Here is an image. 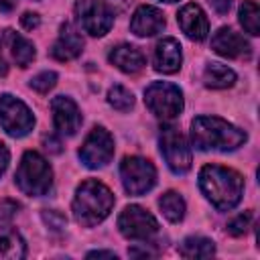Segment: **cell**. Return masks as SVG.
Returning <instances> with one entry per match:
<instances>
[{
	"mask_svg": "<svg viewBox=\"0 0 260 260\" xmlns=\"http://www.w3.org/2000/svg\"><path fill=\"white\" fill-rule=\"evenodd\" d=\"M199 187L215 209L230 211L242 199L244 179L234 169L221 165H205L199 171Z\"/></svg>",
	"mask_w": 260,
	"mask_h": 260,
	"instance_id": "1",
	"label": "cell"
},
{
	"mask_svg": "<svg viewBox=\"0 0 260 260\" xmlns=\"http://www.w3.org/2000/svg\"><path fill=\"white\" fill-rule=\"evenodd\" d=\"M246 132L217 116H197L191 122V142L197 150H236L246 142Z\"/></svg>",
	"mask_w": 260,
	"mask_h": 260,
	"instance_id": "2",
	"label": "cell"
},
{
	"mask_svg": "<svg viewBox=\"0 0 260 260\" xmlns=\"http://www.w3.org/2000/svg\"><path fill=\"white\" fill-rule=\"evenodd\" d=\"M112 207H114V195L104 183L95 179H87L77 187L73 197V217L79 225L85 228L98 225L110 215Z\"/></svg>",
	"mask_w": 260,
	"mask_h": 260,
	"instance_id": "3",
	"label": "cell"
},
{
	"mask_svg": "<svg viewBox=\"0 0 260 260\" xmlns=\"http://www.w3.org/2000/svg\"><path fill=\"white\" fill-rule=\"evenodd\" d=\"M14 181L24 195L41 197L47 195L53 185V169L43 154L37 150H26L18 162Z\"/></svg>",
	"mask_w": 260,
	"mask_h": 260,
	"instance_id": "4",
	"label": "cell"
},
{
	"mask_svg": "<svg viewBox=\"0 0 260 260\" xmlns=\"http://www.w3.org/2000/svg\"><path fill=\"white\" fill-rule=\"evenodd\" d=\"M146 108L160 120H173L183 112V91L169 81H152L144 89Z\"/></svg>",
	"mask_w": 260,
	"mask_h": 260,
	"instance_id": "5",
	"label": "cell"
},
{
	"mask_svg": "<svg viewBox=\"0 0 260 260\" xmlns=\"http://www.w3.org/2000/svg\"><path fill=\"white\" fill-rule=\"evenodd\" d=\"M120 177L130 195H144L156 183V169L142 156H124L120 162Z\"/></svg>",
	"mask_w": 260,
	"mask_h": 260,
	"instance_id": "6",
	"label": "cell"
},
{
	"mask_svg": "<svg viewBox=\"0 0 260 260\" xmlns=\"http://www.w3.org/2000/svg\"><path fill=\"white\" fill-rule=\"evenodd\" d=\"M0 126L6 134L20 138L26 136L35 126V116L24 102L10 93L0 95Z\"/></svg>",
	"mask_w": 260,
	"mask_h": 260,
	"instance_id": "7",
	"label": "cell"
},
{
	"mask_svg": "<svg viewBox=\"0 0 260 260\" xmlns=\"http://www.w3.org/2000/svg\"><path fill=\"white\" fill-rule=\"evenodd\" d=\"M75 14L81 28L91 37H104L114 24L116 12L106 0H77Z\"/></svg>",
	"mask_w": 260,
	"mask_h": 260,
	"instance_id": "8",
	"label": "cell"
},
{
	"mask_svg": "<svg viewBox=\"0 0 260 260\" xmlns=\"http://www.w3.org/2000/svg\"><path fill=\"white\" fill-rule=\"evenodd\" d=\"M160 154L165 156V162L167 167L175 173V175H185L189 169H191V150L183 138V134L167 124L160 128Z\"/></svg>",
	"mask_w": 260,
	"mask_h": 260,
	"instance_id": "9",
	"label": "cell"
},
{
	"mask_svg": "<svg viewBox=\"0 0 260 260\" xmlns=\"http://www.w3.org/2000/svg\"><path fill=\"white\" fill-rule=\"evenodd\" d=\"M114 156V138L104 126L91 128V132L85 136L81 148H79V158L87 169H100L106 167Z\"/></svg>",
	"mask_w": 260,
	"mask_h": 260,
	"instance_id": "10",
	"label": "cell"
},
{
	"mask_svg": "<svg viewBox=\"0 0 260 260\" xmlns=\"http://www.w3.org/2000/svg\"><path fill=\"white\" fill-rule=\"evenodd\" d=\"M118 230L128 240H150L158 232V221L140 205H128L118 217Z\"/></svg>",
	"mask_w": 260,
	"mask_h": 260,
	"instance_id": "11",
	"label": "cell"
},
{
	"mask_svg": "<svg viewBox=\"0 0 260 260\" xmlns=\"http://www.w3.org/2000/svg\"><path fill=\"white\" fill-rule=\"evenodd\" d=\"M51 112H53V124L59 134L63 136H73L79 126H81V112L77 104L71 98L57 95L51 102Z\"/></svg>",
	"mask_w": 260,
	"mask_h": 260,
	"instance_id": "12",
	"label": "cell"
},
{
	"mask_svg": "<svg viewBox=\"0 0 260 260\" xmlns=\"http://www.w3.org/2000/svg\"><path fill=\"white\" fill-rule=\"evenodd\" d=\"M211 49L217 55L228 57V59H248L252 55L250 43L240 32H236L234 28H228V26H221L211 37Z\"/></svg>",
	"mask_w": 260,
	"mask_h": 260,
	"instance_id": "13",
	"label": "cell"
},
{
	"mask_svg": "<svg viewBox=\"0 0 260 260\" xmlns=\"http://www.w3.org/2000/svg\"><path fill=\"white\" fill-rule=\"evenodd\" d=\"M81 51H83L81 32L71 22H63L59 28V37L51 47V57L57 61H71V59L79 57Z\"/></svg>",
	"mask_w": 260,
	"mask_h": 260,
	"instance_id": "14",
	"label": "cell"
},
{
	"mask_svg": "<svg viewBox=\"0 0 260 260\" xmlns=\"http://www.w3.org/2000/svg\"><path fill=\"white\" fill-rule=\"evenodd\" d=\"M181 61H183V53H181V45L177 39L165 37L154 45L152 63L158 73H167V75L177 73L181 67Z\"/></svg>",
	"mask_w": 260,
	"mask_h": 260,
	"instance_id": "15",
	"label": "cell"
},
{
	"mask_svg": "<svg viewBox=\"0 0 260 260\" xmlns=\"http://www.w3.org/2000/svg\"><path fill=\"white\" fill-rule=\"evenodd\" d=\"M167 20H165V14L156 8V6H148V4H142L136 8V12L132 14V20H130V30L136 35V37H152L156 32H160L165 28Z\"/></svg>",
	"mask_w": 260,
	"mask_h": 260,
	"instance_id": "16",
	"label": "cell"
},
{
	"mask_svg": "<svg viewBox=\"0 0 260 260\" xmlns=\"http://www.w3.org/2000/svg\"><path fill=\"white\" fill-rule=\"evenodd\" d=\"M177 22L191 41H203L209 32L207 16L197 4H185L177 14Z\"/></svg>",
	"mask_w": 260,
	"mask_h": 260,
	"instance_id": "17",
	"label": "cell"
},
{
	"mask_svg": "<svg viewBox=\"0 0 260 260\" xmlns=\"http://www.w3.org/2000/svg\"><path fill=\"white\" fill-rule=\"evenodd\" d=\"M108 59H110V63L116 65L120 71L130 73V75L140 73V71L144 69V65H146V59H144L142 51L136 49L134 45H126V43L114 47V49L110 51Z\"/></svg>",
	"mask_w": 260,
	"mask_h": 260,
	"instance_id": "18",
	"label": "cell"
},
{
	"mask_svg": "<svg viewBox=\"0 0 260 260\" xmlns=\"http://www.w3.org/2000/svg\"><path fill=\"white\" fill-rule=\"evenodd\" d=\"M26 256V244L12 223L0 219V260H20Z\"/></svg>",
	"mask_w": 260,
	"mask_h": 260,
	"instance_id": "19",
	"label": "cell"
},
{
	"mask_svg": "<svg viewBox=\"0 0 260 260\" xmlns=\"http://www.w3.org/2000/svg\"><path fill=\"white\" fill-rule=\"evenodd\" d=\"M2 41L6 43V47H8V51H10L12 59H14V63L18 67H28L35 61L37 51H35V45L26 37H22V35H18V32H14V30L8 28V30H4Z\"/></svg>",
	"mask_w": 260,
	"mask_h": 260,
	"instance_id": "20",
	"label": "cell"
},
{
	"mask_svg": "<svg viewBox=\"0 0 260 260\" xmlns=\"http://www.w3.org/2000/svg\"><path fill=\"white\" fill-rule=\"evenodd\" d=\"M203 83L209 89H228L236 83V73L228 65L207 63V67L203 71Z\"/></svg>",
	"mask_w": 260,
	"mask_h": 260,
	"instance_id": "21",
	"label": "cell"
},
{
	"mask_svg": "<svg viewBox=\"0 0 260 260\" xmlns=\"http://www.w3.org/2000/svg\"><path fill=\"white\" fill-rule=\"evenodd\" d=\"M179 254L183 258H209L215 254V244L203 236H189L179 244Z\"/></svg>",
	"mask_w": 260,
	"mask_h": 260,
	"instance_id": "22",
	"label": "cell"
},
{
	"mask_svg": "<svg viewBox=\"0 0 260 260\" xmlns=\"http://www.w3.org/2000/svg\"><path fill=\"white\" fill-rule=\"evenodd\" d=\"M158 207H160L162 215H165L169 221H173V223H177V221H181V219L185 217V201H183V197H181L179 193H175V191H167V193L158 199Z\"/></svg>",
	"mask_w": 260,
	"mask_h": 260,
	"instance_id": "23",
	"label": "cell"
},
{
	"mask_svg": "<svg viewBox=\"0 0 260 260\" xmlns=\"http://www.w3.org/2000/svg\"><path fill=\"white\" fill-rule=\"evenodd\" d=\"M240 22L244 26L246 32H250L252 37L260 35V10L258 4L254 0H244L240 4Z\"/></svg>",
	"mask_w": 260,
	"mask_h": 260,
	"instance_id": "24",
	"label": "cell"
},
{
	"mask_svg": "<svg viewBox=\"0 0 260 260\" xmlns=\"http://www.w3.org/2000/svg\"><path fill=\"white\" fill-rule=\"evenodd\" d=\"M108 104L118 112H128L134 106V95L124 85H112L108 91Z\"/></svg>",
	"mask_w": 260,
	"mask_h": 260,
	"instance_id": "25",
	"label": "cell"
},
{
	"mask_svg": "<svg viewBox=\"0 0 260 260\" xmlns=\"http://www.w3.org/2000/svg\"><path fill=\"white\" fill-rule=\"evenodd\" d=\"M57 83V73L55 71H41L30 79V87L39 93H49V89H53Z\"/></svg>",
	"mask_w": 260,
	"mask_h": 260,
	"instance_id": "26",
	"label": "cell"
},
{
	"mask_svg": "<svg viewBox=\"0 0 260 260\" xmlns=\"http://www.w3.org/2000/svg\"><path fill=\"white\" fill-rule=\"evenodd\" d=\"M250 223H252V211H244V213H240L228 221V234L234 238H240L248 232Z\"/></svg>",
	"mask_w": 260,
	"mask_h": 260,
	"instance_id": "27",
	"label": "cell"
},
{
	"mask_svg": "<svg viewBox=\"0 0 260 260\" xmlns=\"http://www.w3.org/2000/svg\"><path fill=\"white\" fill-rule=\"evenodd\" d=\"M43 219H45V223H47L51 230H55V232L63 230L65 223H67L65 215L59 213V211H55V209H45V211H43Z\"/></svg>",
	"mask_w": 260,
	"mask_h": 260,
	"instance_id": "28",
	"label": "cell"
},
{
	"mask_svg": "<svg viewBox=\"0 0 260 260\" xmlns=\"http://www.w3.org/2000/svg\"><path fill=\"white\" fill-rule=\"evenodd\" d=\"M20 24H22V28L32 30V28H37V26L41 24V18H39L37 12H24V14L20 16Z\"/></svg>",
	"mask_w": 260,
	"mask_h": 260,
	"instance_id": "29",
	"label": "cell"
},
{
	"mask_svg": "<svg viewBox=\"0 0 260 260\" xmlns=\"http://www.w3.org/2000/svg\"><path fill=\"white\" fill-rule=\"evenodd\" d=\"M211 4V8L217 12V14H225L232 6V0H207Z\"/></svg>",
	"mask_w": 260,
	"mask_h": 260,
	"instance_id": "30",
	"label": "cell"
},
{
	"mask_svg": "<svg viewBox=\"0 0 260 260\" xmlns=\"http://www.w3.org/2000/svg\"><path fill=\"white\" fill-rule=\"evenodd\" d=\"M8 162H10V152H8V148L4 146V142H0V177H2L4 171L8 169Z\"/></svg>",
	"mask_w": 260,
	"mask_h": 260,
	"instance_id": "31",
	"label": "cell"
},
{
	"mask_svg": "<svg viewBox=\"0 0 260 260\" xmlns=\"http://www.w3.org/2000/svg\"><path fill=\"white\" fill-rule=\"evenodd\" d=\"M106 2H108V4L112 6V10L118 14V12H124L132 0H106Z\"/></svg>",
	"mask_w": 260,
	"mask_h": 260,
	"instance_id": "32",
	"label": "cell"
},
{
	"mask_svg": "<svg viewBox=\"0 0 260 260\" xmlns=\"http://www.w3.org/2000/svg\"><path fill=\"white\" fill-rule=\"evenodd\" d=\"M43 140H45V144H47V146H45L47 150H51V152H59V150H61V148H59V146H61L59 140H55L53 136H45Z\"/></svg>",
	"mask_w": 260,
	"mask_h": 260,
	"instance_id": "33",
	"label": "cell"
},
{
	"mask_svg": "<svg viewBox=\"0 0 260 260\" xmlns=\"http://www.w3.org/2000/svg\"><path fill=\"white\" fill-rule=\"evenodd\" d=\"M87 258H114L116 260V254L106 252V250H93V252H87Z\"/></svg>",
	"mask_w": 260,
	"mask_h": 260,
	"instance_id": "34",
	"label": "cell"
},
{
	"mask_svg": "<svg viewBox=\"0 0 260 260\" xmlns=\"http://www.w3.org/2000/svg\"><path fill=\"white\" fill-rule=\"evenodd\" d=\"M18 0H0V10L2 12H10L14 6H16Z\"/></svg>",
	"mask_w": 260,
	"mask_h": 260,
	"instance_id": "35",
	"label": "cell"
},
{
	"mask_svg": "<svg viewBox=\"0 0 260 260\" xmlns=\"http://www.w3.org/2000/svg\"><path fill=\"white\" fill-rule=\"evenodd\" d=\"M2 47V45H0ZM8 73V63H6V59H4V55H2V49H0V77H4Z\"/></svg>",
	"mask_w": 260,
	"mask_h": 260,
	"instance_id": "36",
	"label": "cell"
},
{
	"mask_svg": "<svg viewBox=\"0 0 260 260\" xmlns=\"http://www.w3.org/2000/svg\"><path fill=\"white\" fill-rule=\"evenodd\" d=\"M160 2H177V0H160Z\"/></svg>",
	"mask_w": 260,
	"mask_h": 260,
	"instance_id": "37",
	"label": "cell"
}]
</instances>
